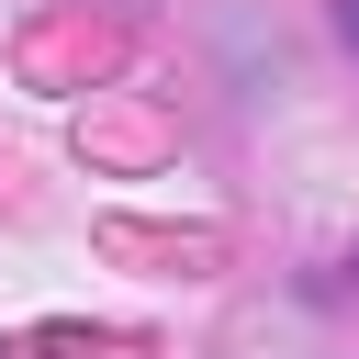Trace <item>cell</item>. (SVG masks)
Listing matches in <instances>:
<instances>
[{"mask_svg":"<svg viewBox=\"0 0 359 359\" xmlns=\"http://www.w3.org/2000/svg\"><path fill=\"white\" fill-rule=\"evenodd\" d=\"M325 22H337V45L359 56V0H325Z\"/></svg>","mask_w":359,"mask_h":359,"instance_id":"1","label":"cell"}]
</instances>
